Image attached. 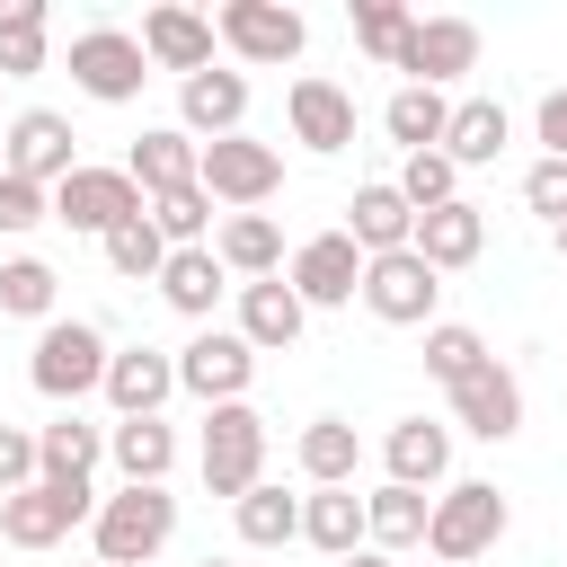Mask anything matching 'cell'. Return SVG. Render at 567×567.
<instances>
[{
    "label": "cell",
    "mask_w": 567,
    "mask_h": 567,
    "mask_svg": "<svg viewBox=\"0 0 567 567\" xmlns=\"http://www.w3.org/2000/svg\"><path fill=\"white\" fill-rule=\"evenodd\" d=\"M159 301H168L177 319H213V301H221V257H213V248H168Z\"/></svg>",
    "instance_id": "cell-32"
},
{
    "label": "cell",
    "mask_w": 567,
    "mask_h": 567,
    "mask_svg": "<svg viewBox=\"0 0 567 567\" xmlns=\"http://www.w3.org/2000/svg\"><path fill=\"white\" fill-rule=\"evenodd\" d=\"M301 540H310L319 558L363 549V496H354V487H310V496H301Z\"/></svg>",
    "instance_id": "cell-30"
},
{
    "label": "cell",
    "mask_w": 567,
    "mask_h": 567,
    "mask_svg": "<svg viewBox=\"0 0 567 567\" xmlns=\"http://www.w3.org/2000/svg\"><path fill=\"white\" fill-rule=\"evenodd\" d=\"M177 532V496L168 487H115L97 496L89 514V540H97V567H151Z\"/></svg>",
    "instance_id": "cell-1"
},
{
    "label": "cell",
    "mask_w": 567,
    "mask_h": 567,
    "mask_svg": "<svg viewBox=\"0 0 567 567\" xmlns=\"http://www.w3.org/2000/svg\"><path fill=\"white\" fill-rule=\"evenodd\" d=\"M133 213H151V204H142V186H133L124 168H89V159H80V168L53 186V221H62V230H97V239H106V230L133 221Z\"/></svg>",
    "instance_id": "cell-11"
},
{
    "label": "cell",
    "mask_w": 567,
    "mask_h": 567,
    "mask_svg": "<svg viewBox=\"0 0 567 567\" xmlns=\"http://www.w3.org/2000/svg\"><path fill=\"white\" fill-rule=\"evenodd\" d=\"M195 151H204V142H186L177 124H151V133L124 151V177L142 186V204H151V195H177V186H195Z\"/></svg>",
    "instance_id": "cell-24"
},
{
    "label": "cell",
    "mask_w": 567,
    "mask_h": 567,
    "mask_svg": "<svg viewBox=\"0 0 567 567\" xmlns=\"http://www.w3.org/2000/svg\"><path fill=\"white\" fill-rule=\"evenodd\" d=\"M230 514H239V540H248V549H284V540H301V496H284V487H266V478H257Z\"/></svg>",
    "instance_id": "cell-35"
},
{
    "label": "cell",
    "mask_w": 567,
    "mask_h": 567,
    "mask_svg": "<svg viewBox=\"0 0 567 567\" xmlns=\"http://www.w3.org/2000/svg\"><path fill=\"white\" fill-rule=\"evenodd\" d=\"M35 221H53V195L44 186H27V177H9L0 168V230L18 239V230H35Z\"/></svg>",
    "instance_id": "cell-42"
},
{
    "label": "cell",
    "mask_w": 567,
    "mask_h": 567,
    "mask_svg": "<svg viewBox=\"0 0 567 567\" xmlns=\"http://www.w3.org/2000/svg\"><path fill=\"white\" fill-rule=\"evenodd\" d=\"M80 133H71V115H53V106H27L9 133H0V151H9V177H27V186H62L71 168H80V151H71Z\"/></svg>",
    "instance_id": "cell-12"
},
{
    "label": "cell",
    "mask_w": 567,
    "mask_h": 567,
    "mask_svg": "<svg viewBox=\"0 0 567 567\" xmlns=\"http://www.w3.org/2000/svg\"><path fill=\"white\" fill-rule=\"evenodd\" d=\"M505 142H514V124H505L496 97H461L452 124H443V159H452V168H487Z\"/></svg>",
    "instance_id": "cell-29"
},
{
    "label": "cell",
    "mask_w": 567,
    "mask_h": 567,
    "mask_svg": "<svg viewBox=\"0 0 567 567\" xmlns=\"http://www.w3.org/2000/svg\"><path fill=\"white\" fill-rule=\"evenodd\" d=\"M390 71H408V89H443V80L478 71V27L470 18H416Z\"/></svg>",
    "instance_id": "cell-14"
},
{
    "label": "cell",
    "mask_w": 567,
    "mask_h": 567,
    "mask_svg": "<svg viewBox=\"0 0 567 567\" xmlns=\"http://www.w3.org/2000/svg\"><path fill=\"white\" fill-rule=\"evenodd\" d=\"M496 540H505V496L487 478H452L434 496V514H425V558L434 567H461V558H487Z\"/></svg>",
    "instance_id": "cell-2"
},
{
    "label": "cell",
    "mask_w": 567,
    "mask_h": 567,
    "mask_svg": "<svg viewBox=\"0 0 567 567\" xmlns=\"http://www.w3.org/2000/svg\"><path fill=\"white\" fill-rule=\"evenodd\" d=\"M97 461H106V425H89V416H53V425H35V478L71 487V478H89Z\"/></svg>",
    "instance_id": "cell-25"
},
{
    "label": "cell",
    "mask_w": 567,
    "mask_h": 567,
    "mask_svg": "<svg viewBox=\"0 0 567 567\" xmlns=\"http://www.w3.org/2000/svg\"><path fill=\"white\" fill-rule=\"evenodd\" d=\"M284 284L301 292V310H346V301L363 292V248H354L346 230H319V239L292 248V275H284Z\"/></svg>",
    "instance_id": "cell-13"
},
{
    "label": "cell",
    "mask_w": 567,
    "mask_h": 567,
    "mask_svg": "<svg viewBox=\"0 0 567 567\" xmlns=\"http://www.w3.org/2000/svg\"><path fill=\"white\" fill-rule=\"evenodd\" d=\"M71 80H80L97 106H133L142 80H151L142 35H124V27H89V35H71Z\"/></svg>",
    "instance_id": "cell-9"
},
{
    "label": "cell",
    "mask_w": 567,
    "mask_h": 567,
    "mask_svg": "<svg viewBox=\"0 0 567 567\" xmlns=\"http://www.w3.org/2000/svg\"><path fill=\"white\" fill-rule=\"evenodd\" d=\"M204 567H230V558H204Z\"/></svg>",
    "instance_id": "cell-48"
},
{
    "label": "cell",
    "mask_w": 567,
    "mask_h": 567,
    "mask_svg": "<svg viewBox=\"0 0 567 567\" xmlns=\"http://www.w3.org/2000/svg\"><path fill=\"white\" fill-rule=\"evenodd\" d=\"M44 35H53V9L44 0H0V80L44 71Z\"/></svg>",
    "instance_id": "cell-33"
},
{
    "label": "cell",
    "mask_w": 567,
    "mask_h": 567,
    "mask_svg": "<svg viewBox=\"0 0 567 567\" xmlns=\"http://www.w3.org/2000/svg\"><path fill=\"white\" fill-rule=\"evenodd\" d=\"M195 461H204V487L239 505V496L266 478V416H257L248 399H230V408H204V452H195Z\"/></svg>",
    "instance_id": "cell-3"
},
{
    "label": "cell",
    "mask_w": 567,
    "mask_h": 567,
    "mask_svg": "<svg viewBox=\"0 0 567 567\" xmlns=\"http://www.w3.org/2000/svg\"><path fill=\"white\" fill-rule=\"evenodd\" d=\"M434 301H443V275H434L416 248L363 257V310H372L381 328H434Z\"/></svg>",
    "instance_id": "cell-5"
},
{
    "label": "cell",
    "mask_w": 567,
    "mask_h": 567,
    "mask_svg": "<svg viewBox=\"0 0 567 567\" xmlns=\"http://www.w3.org/2000/svg\"><path fill=\"white\" fill-rule=\"evenodd\" d=\"M35 487V434L27 425H0V496Z\"/></svg>",
    "instance_id": "cell-44"
},
{
    "label": "cell",
    "mask_w": 567,
    "mask_h": 567,
    "mask_svg": "<svg viewBox=\"0 0 567 567\" xmlns=\"http://www.w3.org/2000/svg\"><path fill=\"white\" fill-rule=\"evenodd\" d=\"M408 27H416V18H408L399 0H354V44H363L372 62H399V44H408Z\"/></svg>",
    "instance_id": "cell-41"
},
{
    "label": "cell",
    "mask_w": 567,
    "mask_h": 567,
    "mask_svg": "<svg viewBox=\"0 0 567 567\" xmlns=\"http://www.w3.org/2000/svg\"><path fill=\"white\" fill-rule=\"evenodd\" d=\"M0 168H9V151H0Z\"/></svg>",
    "instance_id": "cell-49"
},
{
    "label": "cell",
    "mask_w": 567,
    "mask_h": 567,
    "mask_svg": "<svg viewBox=\"0 0 567 567\" xmlns=\"http://www.w3.org/2000/svg\"><path fill=\"white\" fill-rule=\"evenodd\" d=\"M558 257H567V221H558Z\"/></svg>",
    "instance_id": "cell-47"
},
{
    "label": "cell",
    "mask_w": 567,
    "mask_h": 567,
    "mask_svg": "<svg viewBox=\"0 0 567 567\" xmlns=\"http://www.w3.org/2000/svg\"><path fill=\"white\" fill-rule=\"evenodd\" d=\"M248 381H257V346L239 328H204L195 346H177V390H195L204 408L248 399Z\"/></svg>",
    "instance_id": "cell-10"
},
{
    "label": "cell",
    "mask_w": 567,
    "mask_h": 567,
    "mask_svg": "<svg viewBox=\"0 0 567 567\" xmlns=\"http://www.w3.org/2000/svg\"><path fill=\"white\" fill-rule=\"evenodd\" d=\"M106 337L89 328V319H44V337H35V363H27V381L44 390V399H89L97 381H106Z\"/></svg>",
    "instance_id": "cell-6"
},
{
    "label": "cell",
    "mask_w": 567,
    "mask_h": 567,
    "mask_svg": "<svg viewBox=\"0 0 567 567\" xmlns=\"http://www.w3.org/2000/svg\"><path fill=\"white\" fill-rule=\"evenodd\" d=\"M248 124V80L239 71H195V80H177V133L186 142H221V133H239Z\"/></svg>",
    "instance_id": "cell-16"
},
{
    "label": "cell",
    "mask_w": 567,
    "mask_h": 567,
    "mask_svg": "<svg viewBox=\"0 0 567 567\" xmlns=\"http://www.w3.org/2000/svg\"><path fill=\"white\" fill-rule=\"evenodd\" d=\"M523 204L558 230V221H567V159H532V168H523Z\"/></svg>",
    "instance_id": "cell-43"
},
{
    "label": "cell",
    "mask_w": 567,
    "mask_h": 567,
    "mask_svg": "<svg viewBox=\"0 0 567 567\" xmlns=\"http://www.w3.org/2000/svg\"><path fill=\"white\" fill-rule=\"evenodd\" d=\"M97 514V487L89 478H71V487H53V478H35V487H18V496H0V540L9 549H53L71 523H89Z\"/></svg>",
    "instance_id": "cell-7"
},
{
    "label": "cell",
    "mask_w": 567,
    "mask_h": 567,
    "mask_svg": "<svg viewBox=\"0 0 567 567\" xmlns=\"http://www.w3.org/2000/svg\"><path fill=\"white\" fill-rule=\"evenodd\" d=\"M346 239H354L363 257H390V248H408V239H416V213H408V195H399L390 177L354 186V204H346Z\"/></svg>",
    "instance_id": "cell-22"
},
{
    "label": "cell",
    "mask_w": 567,
    "mask_h": 567,
    "mask_svg": "<svg viewBox=\"0 0 567 567\" xmlns=\"http://www.w3.org/2000/svg\"><path fill=\"white\" fill-rule=\"evenodd\" d=\"M142 62L177 71V80L213 71V18H195V9H151V18H142Z\"/></svg>",
    "instance_id": "cell-21"
},
{
    "label": "cell",
    "mask_w": 567,
    "mask_h": 567,
    "mask_svg": "<svg viewBox=\"0 0 567 567\" xmlns=\"http://www.w3.org/2000/svg\"><path fill=\"white\" fill-rule=\"evenodd\" d=\"M292 461H301L310 487H354V470H363V434H354L346 416H310L301 443H292Z\"/></svg>",
    "instance_id": "cell-27"
},
{
    "label": "cell",
    "mask_w": 567,
    "mask_h": 567,
    "mask_svg": "<svg viewBox=\"0 0 567 567\" xmlns=\"http://www.w3.org/2000/svg\"><path fill=\"white\" fill-rule=\"evenodd\" d=\"M284 115H292V142H301V151H319V159L354 142V97H346L337 80H319V71L284 89Z\"/></svg>",
    "instance_id": "cell-17"
},
{
    "label": "cell",
    "mask_w": 567,
    "mask_h": 567,
    "mask_svg": "<svg viewBox=\"0 0 567 567\" xmlns=\"http://www.w3.org/2000/svg\"><path fill=\"white\" fill-rule=\"evenodd\" d=\"M195 186H204L213 204H230V213H257V204L284 186V151H275V142H248V133H221V142L195 151Z\"/></svg>",
    "instance_id": "cell-4"
},
{
    "label": "cell",
    "mask_w": 567,
    "mask_h": 567,
    "mask_svg": "<svg viewBox=\"0 0 567 567\" xmlns=\"http://www.w3.org/2000/svg\"><path fill=\"white\" fill-rule=\"evenodd\" d=\"M381 124H390V142H399V151H443L452 97H443V89H399V97L381 106Z\"/></svg>",
    "instance_id": "cell-34"
},
{
    "label": "cell",
    "mask_w": 567,
    "mask_h": 567,
    "mask_svg": "<svg viewBox=\"0 0 567 567\" xmlns=\"http://www.w3.org/2000/svg\"><path fill=\"white\" fill-rule=\"evenodd\" d=\"M151 230H159L168 248H213V195H204V186L151 195Z\"/></svg>",
    "instance_id": "cell-36"
},
{
    "label": "cell",
    "mask_w": 567,
    "mask_h": 567,
    "mask_svg": "<svg viewBox=\"0 0 567 567\" xmlns=\"http://www.w3.org/2000/svg\"><path fill=\"white\" fill-rule=\"evenodd\" d=\"M301 328H310V310H301V292H292L284 275H266V284H239V337H248L257 354H284V346H301Z\"/></svg>",
    "instance_id": "cell-19"
},
{
    "label": "cell",
    "mask_w": 567,
    "mask_h": 567,
    "mask_svg": "<svg viewBox=\"0 0 567 567\" xmlns=\"http://www.w3.org/2000/svg\"><path fill=\"white\" fill-rule=\"evenodd\" d=\"M106 461L124 470V487H159L168 461H177V434H168L159 416H115V425H106Z\"/></svg>",
    "instance_id": "cell-26"
},
{
    "label": "cell",
    "mask_w": 567,
    "mask_h": 567,
    "mask_svg": "<svg viewBox=\"0 0 567 567\" xmlns=\"http://www.w3.org/2000/svg\"><path fill=\"white\" fill-rule=\"evenodd\" d=\"M337 567H390V558H381V549H346Z\"/></svg>",
    "instance_id": "cell-46"
},
{
    "label": "cell",
    "mask_w": 567,
    "mask_h": 567,
    "mask_svg": "<svg viewBox=\"0 0 567 567\" xmlns=\"http://www.w3.org/2000/svg\"><path fill=\"white\" fill-rule=\"evenodd\" d=\"M213 35L239 53V62H292L310 44V18L284 9V0H221L213 9Z\"/></svg>",
    "instance_id": "cell-8"
},
{
    "label": "cell",
    "mask_w": 567,
    "mask_h": 567,
    "mask_svg": "<svg viewBox=\"0 0 567 567\" xmlns=\"http://www.w3.org/2000/svg\"><path fill=\"white\" fill-rule=\"evenodd\" d=\"M106 266H115L124 284H159V266H168V239L151 230V213H133V221H115V230H106Z\"/></svg>",
    "instance_id": "cell-37"
},
{
    "label": "cell",
    "mask_w": 567,
    "mask_h": 567,
    "mask_svg": "<svg viewBox=\"0 0 567 567\" xmlns=\"http://www.w3.org/2000/svg\"><path fill=\"white\" fill-rule=\"evenodd\" d=\"M434 275H452V266H470L478 248H487V213L461 195V204H434V213H416V239H408Z\"/></svg>",
    "instance_id": "cell-23"
},
{
    "label": "cell",
    "mask_w": 567,
    "mask_h": 567,
    "mask_svg": "<svg viewBox=\"0 0 567 567\" xmlns=\"http://www.w3.org/2000/svg\"><path fill=\"white\" fill-rule=\"evenodd\" d=\"M0 310L9 319H53V266L44 257H9L0 266Z\"/></svg>",
    "instance_id": "cell-40"
},
{
    "label": "cell",
    "mask_w": 567,
    "mask_h": 567,
    "mask_svg": "<svg viewBox=\"0 0 567 567\" xmlns=\"http://www.w3.org/2000/svg\"><path fill=\"white\" fill-rule=\"evenodd\" d=\"M478 363H487V337H478V328H461V319H434V328H425V372H434L443 390H452L461 372H478Z\"/></svg>",
    "instance_id": "cell-39"
},
{
    "label": "cell",
    "mask_w": 567,
    "mask_h": 567,
    "mask_svg": "<svg viewBox=\"0 0 567 567\" xmlns=\"http://www.w3.org/2000/svg\"><path fill=\"white\" fill-rule=\"evenodd\" d=\"M452 416H461V434L505 443V434H523V381L487 354L478 372H461V381H452Z\"/></svg>",
    "instance_id": "cell-15"
},
{
    "label": "cell",
    "mask_w": 567,
    "mask_h": 567,
    "mask_svg": "<svg viewBox=\"0 0 567 567\" xmlns=\"http://www.w3.org/2000/svg\"><path fill=\"white\" fill-rule=\"evenodd\" d=\"M532 124H540V142H549V159H567V89H549Z\"/></svg>",
    "instance_id": "cell-45"
},
{
    "label": "cell",
    "mask_w": 567,
    "mask_h": 567,
    "mask_svg": "<svg viewBox=\"0 0 567 567\" xmlns=\"http://www.w3.org/2000/svg\"><path fill=\"white\" fill-rule=\"evenodd\" d=\"M390 186L408 195V213H434V204H461V168H452L443 151H408V168H399Z\"/></svg>",
    "instance_id": "cell-38"
},
{
    "label": "cell",
    "mask_w": 567,
    "mask_h": 567,
    "mask_svg": "<svg viewBox=\"0 0 567 567\" xmlns=\"http://www.w3.org/2000/svg\"><path fill=\"white\" fill-rule=\"evenodd\" d=\"M213 257H221V275L266 284V275L284 266V230H275V213H230V221L213 230Z\"/></svg>",
    "instance_id": "cell-28"
},
{
    "label": "cell",
    "mask_w": 567,
    "mask_h": 567,
    "mask_svg": "<svg viewBox=\"0 0 567 567\" xmlns=\"http://www.w3.org/2000/svg\"><path fill=\"white\" fill-rule=\"evenodd\" d=\"M381 461H390V487H434L443 470H452V425H434V416H399L390 434H381Z\"/></svg>",
    "instance_id": "cell-20"
},
{
    "label": "cell",
    "mask_w": 567,
    "mask_h": 567,
    "mask_svg": "<svg viewBox=\"0 0 567 567\" xmlns=\"http://www.w3.org/2000/svg\"><path fill=\"white\" fill-rule=\"evenodd\" d=\"M425 514H434V496H416V487H372L363 496V549H416L425 540Z\"/></svg>",
    "instance_id": "cell-31"
},
{
    "label": "cell",
    "mask_w": 567,
    "mask_h": 567,
    "mask_svg": "<svg viewBox=\"0 0 567 567\" xmlns=\"http://www.w3.org/2000/svg\"><path fill=\"white\" fill-rule=\"evenodd\" d=\"M97 390L115 399V416H159L168 390H177V354H159V346H124V354H106V381H97Z\"/></svg>",
    "instance_id": "cell-18"
}]
</instances>
